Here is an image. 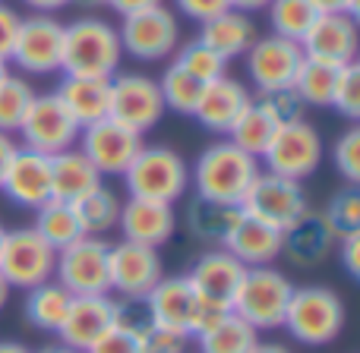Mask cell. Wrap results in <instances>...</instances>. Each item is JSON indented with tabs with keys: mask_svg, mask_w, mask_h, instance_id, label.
Here are the masks:
<instances>
[{
	"mask_svg": "<svg viewBox=\"0 0 360 353\" xmlns=\"http://www.w3.org/2000/svg\"><path fill=\"white\" fill-rule=\"evenodd\" d=\"M259 171V158L247 155L228 136H221L199 152L196 164L190 168V186L196 196L212 199V202L240 205L243 192L250 189Z\"/></svg>",
	"mask_w": 360,
	"mask_h": 353,
	"instance_id": "cell-1",
	"label": "cell"
},
{
	"mask_svg": "<svg viewBox=\"0 0 360 353\" xmlns=\"http://www.w3.org/2000/svg\"><path fill=\"white\" fill-rule=\"evenodd\" d=\"M124 48L111 22L98 16H82L63 25V76H101L111 79L120 69Z\"/></svg>",
	"mask_w": 360,
	"mask_h": 353,
	"instance_id": "cell-2",
	"label": "cell"
},
{
	"mask_svg": "<svg viewBox=\"0 0 360 353\" xmlns=\"http://www.w3.org/2000/svg\"><path fill=\"white\" fill-rule=\"evenodd\" d=\"M345 319V300L332 287L304 284L291 291L281 328H288V335L304 347H326L342 335Z\"/></svg>",
	"mask_w": 360,
	"mask_h": 353,
	"instance_id": "cell-3",
	"label": "cell"
},
{
	"mask_svg": "<svg viewBox=\"0 0 360 353\" xmlns=\"http://www.w3.org/2000/svg\"><path fill=\"white\" fill-rule=\"evenodd\" d=\"M124 186L136 199L174 205L190 189V164L171 145H143V152L124 171Z\"/></svg>",
	"mask_w": 360,
	"mask_h": 353,
	"instance_id": "cell-4",
	"label": "cell"
},
{
	"mask_svg": "<svg viewBox=\"0 0 360 353\" xmlns=\"http://www.w3.org/2000/svg\"><path fill=\"white\" fill-rule=\"evenodd\" d=\"M143 303H146V309H149V316L155 325L184 331V335H190V338L209 331L224 312H231V309H215V306L205 303V300L193 291L186 274L162 278L149 291V297H146Z\"/></svg>",
	"mask_w": 360,
	"mask_h": 353,
	"instance_id": "cell-5",
	"label": "cell"
},
{
	"mask_svg": "<svg viewBox=\"0 0 360 353\" xmlns=\"http://www.w3.org/2000/svg\"><path fill=\"white\" fill-rule=\"evenodd\" d=\"M291 291H294L291 278L285 272H278L275 265L247 268L240 287L234 293L231 312L240 316L247 325H253L256 331H275L285 322Z\"/></svg>",
	"mask_w": 360,
	"mask_h": 353,
	"instance_id": "cell-6",
	"label": "cell"
},
{
	"mask_svg": "<svg viewBox=\"0 0 360 353\" xmlns=\"http://www.w3.org/2000/svg\"><path fill=\"white\" fill-rule=\"evenodd\" d=\"M54 281L73 297H98L111 293V243L105 237L82 234L70 246L57 249Z\"/></svg>",
	"mask_w": 360,
	"mask_h": 353,
	"instance_id": "cell-7",
	"label": "cell"
},
{
	"mask_svg": "<svg viewBox=\"0 0 360 353\" xmlns=\"http://www.w3.org/2000/svg\"><path fill=\"white\" fill-rule=\"evenodd\" d=\"M240 211L247 218H256V221L285 234L310 211V199H307V189L300 180H288L278 174H269V171H259L256 180L250 183V189L243 192Z\"/></svg>",
	"mask_w": 360,
	"mask_h": 353,
	"instance_id": "cell-8",
	"label": "cell"
},
{
	"mask_svg": "<svg viewBox=\"0 0 360 353\" xmlns=\"http://www.w3.org/2000/svg\"><path fill=\"white\" fill-rule=\"evenodd\" d=\"M323 152H326V145H323L319 130L307 117H300V120H291V124H281L275 130L272 142L262 152L259 161H262V171H269V174L304 183L307 177L319 171Z\"/></svg>",
	"mask_w": 360,
	"mask_h": 353,
	"instance_id": "cell-9",
	"label": "cell"
},
{
	"mask_svg": "<svg viewBox=\"0 0 360 353\" xmlns=\"http://www.w3.org/2000/svg\"><path fill=\"white\" fill-rule=\"evenodd\" d=\"M57 249L44 243V237L35 227H13L4 234L0 243V274L10 287L29 291L54 278Z\"/></svg>",
	"mask_w": 360,
	"mask_h": 353,
	"instance_id": "cell-10",
	"label": "cell"
},
{
	"mask_svg": "<svg viewBox=\"0 0 360 353\" xmlns=\"http://www.w3.org/2000/svg\"><path fill=\"white\" fill-rule=\"evenodd\" d=\"M117 35L124 54H130L133 60L158 63L174 57V51L180 48V19L168 4H158L152 10L124 16Z\"/></svg>",
	"mask_w": 360,
	"mask_h": 353,
	"instance_id": "cell-11",
	"label": "cell"
},
{
	"mask_svg": "<svg viewBox=\"0 0 360 353\" xmlns=\"http://www.w3.org/2000/svg\"><path fill=\"white\" fill-rule=\"evenodd\" d=\"M63 60V22L51 13L22 16L10 63L25 76H54Z\"/></svg>",
	"mask_w": 360,
	"mask_h": 353,
	"instance_id": "cell-12",
	"label": "cell"
},
{
	"mask_svg": "<svg viewBox=\"0 0 360 353\" xmlns=\"http://www.w3.org/2000/svg\"><path fill=\"white\" fill-rule=\"evenodd\" d=\"M79 130L82 126L70 117L63 101L54 92H48L35 95L16 133L19 145H25V149L41 152V155H57V152H67L79 142Z\"/></svg>",
	"mask_w": 360,
	"mask_h": 353,
	"instance_id": "cell-13",
	"label": "cell"
},
{
	"mask_svg": "<svg viewBox=\"0 0 360 353\" xmlns=\"http://www.w3.org/2000/svg\"><path fill=\"white\" fill-rule=\"evenodd\" d=\"M143 133L105 117L98 124H89L79 130L76 149L95 164L101 177H124V171L133 164V158L143 152Z\"/></svg>",
	"mask_w": 360,
	"mask_h": 353,
	"instance_id": "cell-14",
	"label": "cell"
},
{
	"mask_svg": "<svg viewBox=\"0 0 360 353\" xmlns=\"http://www.w3.org/2000/svg\"><path fill=\"white\" fill-rule=\"evenodd\" d=\"M243 60H247V76L253 82V88L259 95H266L278 92V88H291L307 57L300 51V41H291V38L281 35H262L250 44Z\"/></svg>",
	"mask_w": 360,
	"mask_h": 353,
	"instance_id": "cell-15",
	"label": "cell"
},
{
	"mask_svg": "<svg viewBox=\"0 0 360 353\" xmlns=\"http://www.w3.org/2000/svg\"><path fill=\"white\" fill-rule=\"evenodd\" d=\"M165 117V101L158 79L146 73H114L111 76V120L136 133H149Z\"/></svg>",
	"mask_w": 360,
	"mask_h": 353,
	"instance_id": "cell-16",
	"label": "cell"
},
{
	"mask_svg": "<svg viewBox=\"0 0 360 353\" xmlns=\"http://www.w3.org/2000/svg\"><path fill=\"white\" fill-rule=\"evenodd\" d=\"M300 51L307 60L326 63V67H348L357 63L360 51V32L357 16L351 13H319L307 35L300 38Z\"/></svg>",
	"mask_w": 360,
	"mask_h": 353,
	"instance_id": "cell-17",
	"label": "cell"
},
{
	"mask_svg": "<svg viewBox=\"0 0 360 353\" xmlns=\"http://www.w3.org/2000/svg\"><path fill=\"white\" fill-rule=\"evenodd\" d=\"M165 278V262L158 249L143 243H111V293L120 300H146Z\"/></svg>",
	"mask_w": 360,
	"mask_h": 353,
	"instance_id": "cell-18",
	"label": "cell"
},
{
	"mask_svg": "<svg viewBox=\"0 0 360 353\" xmlns=\"http://www.w3.org/2000/svg\"><path fill=\"white\" fill-rule=\"evenodd\" d=\"M247 268L228 253V249H205L186 272V281L193 284V291L215 309H231L234 293L243 281Z\"/></svg>",
	"mask_w": 360,
	"mask_h": 353,
	"instance_id": "cell-19",
	"label": "cell"
},
{
	"mask_svg": "<svg viewBox=\"0 0 360 353\" xmlns=\"http://www.w3.org/2000/svg\"><path fill=\"white\" fill-rule=\"evenodd\" d=\"M177 224L180 218L174 205L136 199V196H130L120 205V218H117V230L124 240L143 243V246H152V249H162L177 234Z\"/></svg>",
	"mask_w": 360,
	"mask_h": 353,
	"instance_id": "cell-20",
	"label": "cell"
},
{
	"mask_svg": "<svg viewBox=\"0 0 360 353\" xmlns=\"http://www.w3.org/2000/svg\"><path fill=\"white\" fill-rule=\"evenodd\" d=\"M0 192L10 202H16L19 208H32V211L41 208L44 202H51V155L19 145L4 174Z\"/></svg>",
	"mask_w": 360,
	"mask_h": 353,
	"instance_id": "cell-21",
	"label": "cell"
},
{
	"mask_svg": "<svg viewBox=\"0 0 360 353\" xmlns=\"http://www.w3.org/2000/svg\"><path fill=\"white\" fill-rule=\"evenodd\" d=\"M111 328H114V297L111 293L73 297L67 316H63V325L57 328V338H60V344H67V347L86 353Z\"/></svg>",
	"mask_w": 360,
	"mask_h": 353,
	"instance_id": "cell-22",
	"label": "cell"
},
{
	"mask_svg": "<svg viewBox=\"0 0 360 353\" xmlns=\"http://www.w3.org/2000/svg\"><path fill=\"white\" fill-rule=\"evenodd\" d=\"M253 101L250 88L243 86L234 76H218V79L205 82L202 95H199V105L193 111V117L199 120V126L215 136H228V130L234 126V120L243 114V107Z\"/></svg>",
	"mask_w": 360,
	"mask_h": 353,
	"instance_id": "cell-23",
	"label": "cell"
},
{
	"mask_svg": "<svg viewBox=\"0 0 360 353\" xmlns=\"http://www.w3.org/2000/svg\"><path fill=\"white\" fill-rule=\"evenodd\" d=\"M332 246H335V234L326 224L323 211H307L291 230L281 237V255L291 262L294 268H316L329 259Z\"/></svg>",
	"mask_w": 360,
	"mask_h": 353,
	"instance_id": "cell-24",
	"label": "cell"
},
{
	"mask_svg": "<svg viewBox=\"0 0 360 353\" xmlns=\"http://www.w3.org/2000/svg\"><path fill=\"white\" fill-rule=\"evenodd\" d=\"M54 95L63 101V107L79 126L111 117V79H101V76H60Z\"/></svg>",
	"mask_w": 360,
	"mask_h": 353,
	"instance_id": "cell-25",
	"label": "cell"
},
{
	"mask_svg": "<svg viewBox=\"0 0 360 353\" xmlns=\"http://www.w3.org/2000/svg\"><path fill=\"white\" fill-rule=\"evenodd\" d=\"M240 218H243L240 205L212 202V199L193 196L184 211V227H186V234L196 243H202L205 249H221Z\"/></svg>",
	"mask_w": 360,
	"mask_h": 353,
	"instance_id": "cell-26",
	"label": "cell"
},
{
	"mask_svg": "<svg viewBox=\"0 0 360 353\" xmlns=\"http://www.w3.org/2000/svg\"><path fill=\"white\" fill-rule=\"evenodd\" d=\"M281 237H285L281 230L243 215L234 224V230H231V237L224 240L221 249H228L243 268L275 265V259H281Z\"/></svg>",
	"mask_w": 360,
	"mask_h": 353,
	"instance_id": "cell-27",
	"label": "cell"
},
{
	"mask_svg": "<svg viewBox=\"0 0 360 353\" xmlns=\"http://www.w3.org/2000/svg\"><path fill=\"white\" fill-rule=\"evenodd\" d=\"M256 38H259V32H256V22L250 19V13L231 10V6L221 10L218 16L199 22V41L215 51L218 57H224L228 63L234 60V57L247 54Z\"/></svg>",
	"mask_w": 360,
	"mask_h": 353,
	"instance_id": "cell-28",
	"label": "cell"
},
{
	"mask_svg": "<svg viewBox=\"0 0 360 353\" xmlns=\"http://www.w3.org/2000/svg\"><path fill=\"white\" fill-rule=\"evenodd\" d=\"M101 183H105V177L95 171V164L76 145L51 155V199L73 205L76 199H82Z\"/></svg>",
	"mask_w": 360,
	"mask_h": 353,
	"instance_id": "cell-29",
	"label": "cell"
},
{
	"mask_svg": "<svg viewBox=\"0 0 360 353\" xmlns=\"http://www.w3.org/2000/svg\"><path fill=\"white\" fill-rule=\"evenodd\" d=\"M70 300H73V293L51 278V281H44V284L25 291L22 316H25V322H32L38 331L57 335V328L63 325V316H67V309H70Z\"/></svg>",
	"mask_w": 360,
	"mask_h": 353,
	"instance_id": "cell-30",
	"label": "cell"
},
{
	"mask_svg": "<svg viewBox=\"0 0 360 353\" xmlns=\"http://www.w3.org/2000/svg\"><path fill=\"white\" fill-rule=\"evenodd\" d=\"M278 126L281 124L275 120V114L269 111L259 98H253L247 107H243L240 117L234 120V126L228 130V139L237 145V149L247 152V155L262 158V152L269 149V142H272Z\"/></svg>",
	"mask_w": 360,
	"mask_h": 353,
	"instance_id": "cell-31",
	"label": "cell"
},
{
	"mask_svg": "<svg viewBox=\"0 0 360 353\" xmlns=\"http://www.w3.org/2000/svg\"><path fill=\"white\" fill-rule=\"evenodd\" d=\"M256 344H259V331L234 312H224L209 331L196 335L199 353H250Z\"/></svg>",
	"mask_w": 360,
	"mask_h": 353,
	"instance_id": "cell-32",
	"label": "cell"
},
{
	"mask_svg": "<svg viewBox=\"0 0 360 353\" xmlns=\"http://www.w3.org/2000/svg\"><path fill=\"white\" fill-rule=\"evenodd\" d=\"M120 196L111 189V186H95L92 192H86L82 199H76L73 208L76 218L82 224V234H92V237H105L108 230L117 227V218H120Z\"/></svg>",
	"mask_w": 360,
	"mask_h": 353,
	"instance_id": "cell-33",
	"label": "cell"
},
{
	"mask_svg": "<svg viewBox=\"0 0 360 353\" xmlns=\"http://www.w3.org/2000/svg\"><path fill=\"white\" fill-rule=\"evenodd\" d=\"M32 227H35L38 234L44 237V243H51L54 249L70 246L73 240L82 237V224H79V218H76V208L70 202H57V199H51V202H44L41 208H35Z\"/></svg>",
	"mask_w": 360,
	"mask_h": 353,
	"instance_id": "cell-34",
	"label": "cell"
},
{
	"mask_svg": "<svg viewBox=\"0 0 360 353\" xmlns=\"http://www.w3.org/2000/svg\"><path fill=\"white\" fill-rule=\"evenodd\" d=\"M202 88H205V82H199L196 76H190L184 67H177L174 60H171L168 67H165V73L158 76V92H162L165 111L184 114V117H193Z\"/></svg>",
	"mask_w": 360,
	"mask_h": 353,
	"instance_id": "cell-35",
	"label": "cell"
},
{
	"mask_svg": "<svg viewBox=\"0 0 360 353\" xmlns=\"http://www.w3.org/2000/svg\"><path fill=\"white\" fill-rule=\"evenodd\" d=\"M35 88L25 76H16L6 69L0 76V130L4 133H16L19 124H22L29 105L35 101Z\"/></svg>",
	"mask_w": 360,
	"mask_h": 353,
	"instance_id": "cell-36",
	"label": "cell"
},
{
	"mask_svg": "<svg viewBox=\"0 0 360 353\" xmlns=\"http://www.w3.org/2000/svg\"><path fill=\"white\" fill-rule=\"evenodd\" d=\"M266 10L272 35L291 38V41H300L307 35V29L313 25V19L319 16L310 0H269Z\"/></svg>",
	"mask_w": 360,
	"mask_h": 353,
	"instance_id": "cell-37",
	"label": "cell"
},
{
	"mask_svg": "<svg viewBox=\"0 0 360 353\" xmlns=\"http://www.w3.org/2000/svg\"><path fill=\"white\" fill-rule=\"evenodd\" d=\"M335 67H326V63H313L304 60V67L297 69V79H294V92L304 101L307 107H329L332 105V88H335Z\"/></svg>",
	"mask_w": 360,
	"mask_h": 353,
	"instance_id": "cell-38",
	"label": "cell"
},
{
	"mask_svg": "<svg viewBox=\"0 0 360 353\" xmlns=\"http://www.w3.org/2000/svg\"><path fill=\"white\" fill-rule=\"evenodd\" d=\"M174 63L184 67L190 76H196L199 82H212V79H218V76L228 73V60L218 57L212 48H205L199 38L196 41H186L184 48L174 51Z\"/></svg>",
	"mask_w": 360,
	"mask_h": 353,
	"instance_id": "cell-39",
	"label": "cell"
},
{
	"mask_svg": "<svg viewBox=\"0 0 360 353\" xmlns=\"http://www.w3.org/2000/svg\"><path fill=\"white\" fill-rule=\"evenodd\" d=\"M323 218L332 227L335 240L338 237H348V234H360V192H357V186L338 189L335 196L329 199V205H326Z\"/></svg>",
	"mask_w": 360,
	"mask_h": 353,
	"instance_id": "cell-40",
	"label": "cell"
},
{
	"mask_svg": "<svg viewBox=\"0 0 360 353\" xmlns=\"http://www.w3.org/2000/svg\"><path fill=\"white\" fill-rule=\"evenodd\" d=\"M345 120L360 117V63H348V67H338L335 76V88H332V105Z\"/></svg>",
	"mask_w": 360,
	"mask_h": 353,
	"instance_id": "cell-41",
	"label": "cell"
},
{
	"mask_svg": "<svg viewBox=\"0 0 360 353\" xmlns=\"http://www.w3.org/2000/svg\"><path fill=\"white\" fill-rule=\"evenodd\" d=\"M332 161L335 171L345 177L348 186L360 183V126H348L332 145Z\"/></svg>",
	"mask_w": 360,
	"mask_h": 353,
	"instance_id": "cell-42",
	"label": "cell"
},
{
	"mask_svg": "<svg viewBox=\"0 0 360 353\" xmlns=\"http://www.w3.org/2000/svg\"><path fill=\"white\" fill-rule=\"evenodd\" d=\"M190 335L152 322L143 335V353H190Z\"/></svg>",
	"mask_w": 360,
	"mask_h": 353,
	"instance_id": "cell-43",
	"label": "cell"
},
{
	"mask_svg": "<svg viewBox=\"0 0 360 353\" xmlns=\"http://www.w3.org/2000/svg\"><path fill=\"white\" fill-rule=\"evenodd\" d=\"M149 325H152V316L143 300H114V328L143 338Z\"/></svg>",
	"mask_w": 360,
	"mask_h": 353,
	"instance_id": "cell-44",
	"label": "cell"
},
{
	"mask_svg": "<svg viewBox=\"0 0 360 353\" xmlns=\"http://www.w3.org/2000/svg\"><path fill=\"white\" fill-rule=\"evenodd\" d=\"M259 101L275 114V120H278V124H291V120H300V117H304V111H307V105L297 98V92H294V88L266 92V95H259Z\"/></svg>",
	"mask_w": 360,
	"mask_h": 353,
	"instance_id": "cell-45",
	"label": "cell"
},
{
	"mask_svg": "<svg viewBox=\"0 0 360 353\" xmlns=\"http://www.w3.org/2000/svg\"><path fill=\"white\" fill-rule=\"evenodd\" d=\"M86 353H143V338L130 335V331L111 328L108 335H101Z\"/></svg>",
	"mask_w": 360,
	"mask_h": 353,
	"instance_id": "cell-46",
	"label": "cell"
},
{
	"mask_svg": "<svg viewBox=\"0 0 360 353\" xmlns=\"http://www.w3.org/2000/svg\"><path fill=\"white\" fill-rule=\"evenodd\" d=\"M19 22H22V16H19V13L13 10V6L0 4V60H6V63H10L13 44H16Z\"/></svg>",
	"mask_w": 360,
	"mask_h": 353,
	"instance_id": "cell-47",
	"label": "cell"
},
{
	"mask_svg": "<svg viewBox=\"0 0 360 353\" xmlns=\"http://www.w3.org/2000/svg\"><path fill=\"white\" fill-rule=\"evenodd\" d=\"M177 13H184L186 19H193V22H205V19L218 16L221 10H228V0H174Z\"/></svg>",
	"mask_w": 360,
	"mask_h": 353,
	"instance_id": "cell-48",
	"label": "cell"
},
{
	"mask_svg": "<svg viewBox=\"0 0 360 353\" xmlns=\"http://www.w3.org/2000/svg\"><path fill=\"white\" fill-rule=\"evenodd\" d=\"M338 246V259H342V268L348 272V278H360V234H348L335 240Z\"/></svg>",
	"mask_w": 360,
	"mask_h": 353,
	"instance_id": "cell-49",
	"label": "cell"
},
{
	"mask_svg": "<svg viewBox=\"0 0 360 353\" xmlns=\"http://www.w3.org/2000/svg\"><path fill=\"white\" fill-rule=\"evenodd\" d=\"M165 4V0H108L105 6H111L120 19L124 16H133V13H143V10H152V6Z\"/></svg>",
	"mask_w": 360,
	"mask_h": 353,
	"instance_id": "cell-50",
	"label": "cell"
},
{
	"mask_svg": "<svg viewBox=\"0 0 360 353\" xmlns=\"http://www.w3.org/2000/svg\"><path fill=\"white\" fill-rule=\"evenodd\" d=\"M310 4L316 13H351V16H357L360 10V0H310Z\"/></svg>",
	"mask_w": 360,
	"mask_h": 353,
	"instance_id": "cell-51",
	"label": "cell"
},
{
	"mask_svg": "<svg viewBox=\"0 0 360 353\" xmlns=\"http://www.w3.org/2000/svg\"><path fill=\"white\" fill-rule=\"evenodd\" d=\"M16 149H19L16 136H13V133H4V130H0V183H4V174H6V168H10V161H13V155H16Z\"/></svg>",
	"mask_w": 360,
	"mask_h": 353,
	"instance_id": "cell-52",
	"label": "cell"
},
{
	"mask_svg": "<svg viewBox=\"0 0 360 353\" xmlns=\"http://www.w3.org/2000/svg\"><path fill=\"white\" fill-rule=\"evenodd\" d=\"M25 6H29L32 13H57L63 10V6H70L73 0H22Z\"/></svg>",
	"mask_w": 360,
	"mask_h": 353,
	"instance_id": "cell-53",
	"label": "cell"
},
{
	"mask_svg": "<svg viewBox=\"0 0 360 353\" xmlns=\"http://www.w3.org/2000/svg\"><path fill=\"white\" fill-rule=\"evenodd\" d=\"M231 10H240V13H256V10H266L269 0H228Z\"/></svg>",
	"mask_w": 360,
	"mask_h": 353,
	"instance_id": "cell-54",
	"label": "cell"
},
{
	"mask_svg": "<svg viewBox=\"0 0 360 353\" xmlns=\"http://www.w3.org/2000/svg\"><path fill=\"white\" fill-rule=\"evenodd\" d=\"M250 353H291L285 344H275V341H259Z\"/></svg>",
	"mask_w": 360,
	"mask_h": 353,
	"instance_id": "cell-55",
	"label": "cell"
},
{
	"mask_svg": "<svg viewBox=\"0 0 360 353\" xmlns=\"http://www.w3.org/2000/svg\"><path fill=\"white\" fill-rule=\"evenodd\" d=\"M0 353H32V350L19 341H0Z\"/></svg>",
	"mask_w": 360,
	"mask_h": 353,
	"instance_id": "cell-56",
	"label": "cell"
},
{
	"mask_svg": "<svg viewBox=\"0 0 360 353\" xmlns=\"http://www.w3.org/2000/svg\"><path fill=\"white\" fill-rule=\"evenodd\" d=\"M35 353H79V350H73V347H67V344H48V347H41V350H35Z\"/></svg>",
	"mask_w": 360,
	"mask_h": 353,
	"instance_id": "cell-57",
	"label": "cell"
},
{
	"mask_svg": "<svg viewBox=\"0 0 360 353\" xmlns=\"http://www.w3.org/2000/svg\"><path fill=\"white\" fill-rule=\"evenodd\" d=\"M10 291H13V287L6 284V281H4V274H0V309H4V306H6V300H10Z\"/></svg>",
	"mask_w": 360,
	"mask_h": 353,
	"instance_id": "cell-58",
	"label": "cell"
},
{
	"mask_svg": "<svg viewBox=\"0 0 360 353\" xmlns=\"http://www.w3.org/2000/svg\"><path fill=\"white\" fill-rule=\"evenodd\" d=\"M73 4H79V6H105L108 0H73Z\"/></svg>",
	"mask_w": 360,
	"mask_h": 353,
	"instance_id": "cell-59",
	"label": "cell"
},
{
	"mask_svg": "<svg viewBox=\"0 0 360 353\" xmlns=\"http://www.w3.org/2000/svg\"><path fill=\"white\" fill-rule=\"evenodd\" d=\"M6 73V60H0V76H4Z\"/></svg>",
	"mask_w": 360,
	"mask_h": 353,
	"instance_id": "cell-60",
	"label": "cell"
},
{
	"mask_svg": "<svg viewBox=\"0 0 360 353\" xmlns=\"http://www.w3.org/2000/svg\"><path fill=\"white\" fill-rule=\"evenodd\" d=\"M4 234H6V227H4V224H0V243H4Z\"/></svg>",
	"mask_w": 360,
	"mask_h": 353,
	"instance_id": "cell-61",
	"label": "cell"
},
{
	"mask_svg": "<svg viewBox=\"0 0 360 353\" xmlns=\"http://www.w3.org/2000/svg\"><path fill=\"white\" fill-rule=\"evenodd\" d=\"M0 4H4V0H0Z\"/></svg>",
	"mask_w": 360,
	"mask_h": 353,
	"instance_id": "cell-62",
	"label": "cell"
}]
</instances>
